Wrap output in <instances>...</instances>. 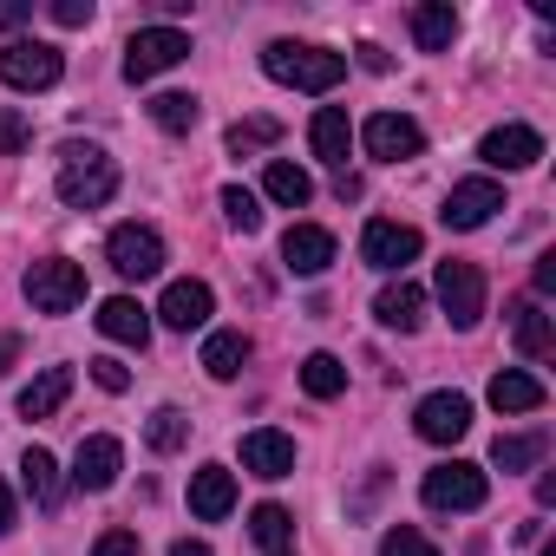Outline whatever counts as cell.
<instances>
[{"label": "cell", "instance_id": "obj_1", "mask_svg": "<svg viewBox=\"0 0 556 556\" xmlns=\"http://www.w3.org/2000/svg\"><path fill=\"white\" fill-rule=\"evenodd\" d=\"M262 73L275 86H295V92H334L348 79V60L328 53V47H302V40H275L262 53Z\"/></svg>", "mask_w": 556, "mask_h": 556}, {"label": "cell", "instance_id": "obj_2", "mask_svg": "<svg viewBox=\"0 0 556 556\" xmlns=\"http://www.w3.org/2000/svg\"><path fill=\"white\" fill-rule=\"evenodd\" d=\"M112 190H118V164L99 144L66 138L60 144V203L66 210H99V203H112Z\"/></svg>", "mask_w": 556, "mask_h": 556}, {"label": "cell", "instance_id": "obj_3", "mask_svg": "<svg viewBox=\"0 0 556 556\" xmlns=\"http://www.w3.org/2000/svg\"><path fill=\"white\" fill-rule=\"evenodd\" d=\"M27 302H34L40 315H73V308L86 302V268L66 262V255L34 262V268H27Z\"/></svg>", "mask_w": 556, "mask_h": 556}, {"label": "cell", "instance_id": "obj_4", "mask_svg": "<svg viewBox=\"0 0 556 556\" xmlns=\"http://www.w3.org/2000/svg\"><path fill=\"white\" fill-rule=\"evenodd\" d=\"M60 73H66V60L47 40H8L0 47V86H14V92H47V86H60Z\"/></svg>", "mask_w": 556, "mask_h": 556}, {"label": "cell", "instance_id": "obj_5", "mask_svg": "<svg viewBox=\"0 0 556 556\" xmlns=\"http://www.w3.org/2000/svg\"><path fill=\"white\" fill-rule=\"evenodd\" d=\"M184 60H190V34H177V27H138L131 47H125V79L144 86V79H157V73H170Z\"/></svg>", "mask_w": 556, "mask_h": 556}, {"label": "cell", "instance_id": "obj_6", "mask_svg": "<svg viewBox=\"0 0 556 556\" xmlns=\"http://www.w3.org/2000/svg\"><path fill=\"white\" fill-rule=\"evenodd\" d=\"M426 504L432 510H478L484 497H491V478H484V465H465V458H445V465H432L426 471Z\"/></svg>", "mask_w": 556, "mask_h": 556}, {"label": "cell", "instance_id": "obj_7", "mask_svg": "<svg viewBox=\"0 0 556 556\" xmlns=\"http://www.w3.org/2000/svg\"><path fill=\"white\" fill-rule=\"evenodd\" d=\"M105 262L125 275V282H151V275L164 268V236L151 223H118L105 236Z\"/></svg>", "mask_w": 556, "mask_h": 556}, {"label": "cell", "instance_id": "obj_8", "mask_svg": "<svg viewBox=\"0 0 556 556\" xmlns=\"http://www.w3.org/2000/svg\"><path fill=\"white\" fill-rule=\"evenodd\" d=\"M439 308L452 315V328H478L484 321V275H478V262H439Z\"/></svg>", "mask_w": 556, "mask_h": 556}, {"label": "cell", "instance_id": "obj_9", "mask_svg": "<svg viewBox=\"0 0 556 556\" xmlns=\"http://www.w3.org/2000/svg\"><path fill=\"white\" fill-rule=\"evenodd\" d=\"M497 210H504V190H497V177H465V184H452V197H445L439 223H445V229H484Z\"/></svg>", "mask_w": 556, "mask_h": 556}, {"label": "cell", "instance_id": "obj_10", "mask_svg": "<svg viewBox=\"0 0 556 556\" xmlns=\"http://www.w3.org/2000/svg\"><path fill=\"white\" fill-rule=\"evenodd\" d=\"M419 229L413 223H387V216H374L367 229H361V255L374 262V268H387V275H400L406 262H419Z\"/></svg>", "mask_w": 556, "mask_h": 556}, {"label": "cell", "instance_id": "obj_11", "mask_svg": "<svg viewBox=\"0 0 556 556\" xmlns=\"http://www.w3.org/2000/svg\"><path fill=\"white\" fill-rule=\"evenodd\" d=\"M361 144H367L374 157L400 164V157H419V151H426V131H419L406 112H374V118L361 125Z\"/></svg>", "mask_w": 556, "mask_h": 556}, {"label": "cell", "instance_id": "obj_12", "mask_svg": "<svg viewBox=\"0 0 556 556\" xmlns=\"http://www.w3.org/2000/svg\"><path fill=\"white\" fill-rule=\"evenodd\" d=\"M413 426H419V439H432V445H458V439L471 432V400H465V393H426L419 413H413Z\"/></svg>", "mask_w": 556, "mask_h": 556}, {"label": "cell", "instance_id": "obj_13", "mask_svg": "<svg viewBox=\"0 0 556 556\" xmlns=\"http://www.w3.org/2000/svg\"><path fill=\"white\" fill-rule=\"evenodd\" d=\"M118 471H125V445H118L112 432L79 439V452H73V484H79V491H112Z\"/></svg>", "mask_w": 556, "mask_h": 556}, {"label": "cell", "instance_id": "obj_14", "mask_svg": "<svg viewBox=\"0 0 556 556\" xmlns=\"http://www.w3.org/2000/svg\"><path fill=\"white\" fill-rule=\"evenodd\" d=\"M478 157H484L491 170H530V164L543 157V131H530V125H497V131H484Z\"/></svg>", "mask_w": 556, "mask_h": 556}, {"label": "cell", "instance_id": "obj_15", "mask_svg": "<svg viewBox=\"0 0 556 556\" xmlns=\"http://www.w3.org/2000/svg\"><path fill=\"white\" fill-rule=\"evenodd\" d=\"M210 315H216L210 282H170V289H164V302H157V321H164V328H177V334L203 328Z\"/></svg>", "mask_w": 556, "mask_h": 556}, {"label": "cell", "instance_id": "obj_16", "mask_svg": "<svg viewBox=\"0 0 556 556\" xmlns=\"http://www.w3.org/2000/svg\"><path fill=\"white\" fill-rule=\"evenodd\" d=\"M242 471H255V478H268V484L289 478V471H295V439H289V432H268V426L249 432V439H242Z\"/></svg>", "mask_w": 556, "mask_h": 556}, {"label": "cell", "instance_id": "obj_17", "mask_svg": "<svg viewBox=\"0 0 556 556\" xmlns=\"http://www.w3.org/2000/svg\"><path fill=\"white\" fill-rule=\"evenodd\" d=\"M282 262H289L295 275H321V268L334 262V236H328L321 223H295V229L282 236Z\"/></svg>", "mask_w": 556, "mask_h": 556}, {"label": "cell", "instance_id": "obj_18", "mask_svg": "<svg viewBox=\"0 0 556 556\" xmlns=\"http://www.w3.org/2000/svg\"><path fill=\"white\" fill-rule=\"evenodd\" d=\"M374 321H380V328L413 334V328L426 321V289H413V282H387V289L374 295Z\"/></svg>", "mask_w": 556, "mask_h": 556}, {"label": "cell", "instance_id": "obj_19", "mask_svg": "<svg viewBox=\"0 0 556 556\" xmlns=\"http://www.w3.org/2000/svg\"><path fill=\"white\" fill-rule=\"evenodd\" d=\"M99 334L118 341V348H144L151 341V315L131 295H112V302H99Z\"/></svg>", "mask_w": 556, "mask_h": 556}, {"label": "cell", "instance_id": "obj_20", "mask_svg": "<svg viewBox=\"0 0 556 556\" xmlns=\"http://www.w3.org/2000/svg\"><path fill=\"white\" fill-rule=\"evenodd\" d=\"M190 510H197L203 523H223V517L236 510V478H229L223 465H203V471L190 478Z\"/></svg>", "mask_w": 556, "mask_h": 556}, {"label": "cell", "instance_id": "obj_21", "mask_svg": "<svg viewBox=\"0 0 556 556\" xmlns=\"http://www.w3.org/2000/svg\"><path fill=\"white\" fill-rule=\"evenodd\" d=\"M308 144H315V157L348 164V151H354V125H348V112H341V105H321L315 125H308Z\"/></svg>", "mask_w": 556, "mask_h": 556}, {"label": "cell", "instance_id": "obj_22", "mask_svg": "<svg viewBox=\"0 0 556 556\" xmlns=\"http://www.w3.org/2000/svg\"><path fill=\"white\" fill-rule=\"evenodd\" d=\"M413 40H419V53H445V47L458 40L452 0H426V8H413Z\"/></svg>", "mask_w": 556, "mask_h": 556}, {"label": "cell", "instance_id": "obj_23", "mask_svg": "<svg viewBox=\"0 0 556 556\" xmlns=\"http://www.w3.org/2000/svg\"><path fill=\"white\" fill-rule=\"evenodd\" d=\"M242 361H249V334H242V328H216V334L203 341V374H210V380H236Z\"/></svg>", "mask_w": 556, "mask_h": 556}, {"label": "cell", "instance_id": "obj_24", "mask_svg": "<svg viewBox=\"0 0 556 556\" xmlns=\"http://www.w3.org/2000/svg\"><path fill=\"white\" fill-rule=\"evenodd\" d=\"M66 393H73V367H47L34 387H21V413L27 419H53L66 406Z\"/></svg>", "mask_w": 556, "mask_h": 556}, {"label": "cell", "instance_id": "obj_25", "mask_svg": "<svg viewBox=\"0 0 556 556\" xmlns=\"http://www.w3.org/2000/svg\"><path fill=\"white\" fill-rule=\"evenodd\" d=\"M510 315H517V321H510V328H517V348H523L530 361H549V354H556V328H549L543 302H517Z\"/></svg>", "mask_w": 556, "mask_h": 556}, {"label": "cell", "instance_id": "obj_26", "mask_svg": "<svg viewBox=\"0 0 556 556\" xmlns=\"http://www.w3.org/2000/svg\"><path fill=\"white\" fill-rule=\"evenodd\" d=\"M491 406H497V413H536V406H543V380L504 367V374L491 380Z\"/></svg>", "mask_w": 556, "mask_h": 556}, {"label": "cell", "instance_id": "obj_27", "mask_svg": "<svg viewBox=\"0 0 556 556\" xmlns=\"http://www.w3.org/2000/svg\"><path fill=\"white\" fill-rule=\"evenodd\" d=\"M21 484L34 491V504H40V510H53V504H60V491H66V484H60V458H53V452H40V445H27V458H21Z\"/></svg>", "mask_w": 556, "mask_h": 556}, {"label": "cell", "instance_id": "obj_28", "mask_svg": "<svg viewBox=\"0 0 556 556\" xmlns=\"http://www.w3.org/2000/svg\"><path fill=\"white\" fill-rule=\"evenodd\" d=\"M262 190L282 203V210H302L308 197H315V184H308V170H295L289 157H268V170H262Z\"/></svg>", "mask_w": 556, "mask_h": 556}, {"label": "cell", "instance_id": "obj_29", "mask_svg": "<svg viewBox=\"0 0 556 556\" xmlns=\"http://www.w3.org/2000/svg\"><path fill=\"white\" fill-rule=\"evenodd\" d=\"M249 536H255L268 556H282V549L295 543V517H289L282 504H255V510H249Z\"/></svg>", "mask_w": 556, "mask_h": 556}, {"label": "cell", "instance_id": "obj_30", "mask_svg": "<svg viewBox=\"0 0 556 556\" xmlns=\"http://www.w3.org/2000/svg\"><path fill=\"white\" fill-rule=\"evenodd\" d=\"M197 118H203V105H197L190 92H157V99H151V125H157V131H170V138L197 131Z\"/></svg>", "mask_w": 556, "mask_h": 556}, {"label": "cell", "instance_id": "obj_31", "mask_svg": "<svg viewBox=\"0 0 556 556\" xmlns=\"http://www.w3.org/2000/svg\"><path fill=\"white\" fill-rule=\"evenodd\" d=\"M543 452H549V439H543V432H517V439H504V432H497L491 465H497V471H530V465H543Z\"/></svg>", "mask_w": 556, "mask_h": 556}, {"label": "cell", "instance_id": "obj_32", "mask_svg": "<svg viewBox=\"0 0 556 556\" xmlns=\"http://www.w3.org/2000/svg\"><path fill=\"white\" fill-rule=\"evenodd\" d=\"M302 387H308V400H334V393L348 387V367H341L334 354H308V361H302Z\"/></svg>", "mask_w": 556, "mask_h": 556}, {"label": "cell", "instance_id": "obj_33", "mask_svg": "<svg viewBox=\"0 0 556 556\" xmlns=\"http://www.w3.org/2000/svg\"><path fill=\"white\" fill-rule=\"evenodd\" d=\"M144 439H151V452H177V445L190 439V419H184L177 406H157L151 426H144Z\"/></svg>", "mask_w": 556, "mask_h": 556}, {"label": "cell", "instance_id": "obj_34", "mask_svg": "<svg viewBox=\"0 0 556 556\" xmlns=\"http://www.w3.org/2000/svg\"><path fill=\"white\" fill-rule=\"evenodd\" d=\"M223 216H229V229H242V236H255V229H262V203H255V190H242V184H229V190H223Z\"/></svg>", "mask_w": 556, "mask_h": 556}, {"label": "cell", "instance_id": "obj_35", "mask_svg": "<svg viewBox=\"0 0 556 556\" xmlns=\"http://www.w3.org/2000/svg\"><path fill=\"white\" fill-rule=\"evenodd\" d=\"M275 138H282V125L275 118H242V125H229V151L242 157V151H268Z\"/></svg>", "mask_w": 556, "mask_h": 556}, {"label": "cell", "instance_id": "obj_36", "mask_svg": "<svg viewBox=\"0 0 556 556\" xmlns=\"http://www.w3.org/2000/svg\"><path fill=\"white\" fill-rule=\"evenodd\" d=\"M380 556H439V549H432L413 523H393V530L380 536Z\"/></svg>", "mask_w": 556, "mask_h": 556}, {"label": "cell", "instance_id": "obj_37", "mask_svg": "<svg viewBox=\"0 0 556 556\" xmlns=\"http://www.w3.org/2000/svg\"><path fill=\"white\" fill-rule=\"evenodd\" d=\"M34 144V125L21 118V112H0V157H14V151H27Z\"/></svg>", "mask_w": 556, "mask_h": 556}, {"label": "cell", "instance_id": "obj_38", "mask_svg": "<svg viewBox=\"0 0 556 556\" xmlns=\"http://www.w3.org/2000/svg\"><path fill=\"white\" fill-rule=\"evenodd\" d=\"M92 380H99L105 393H125V387H131V367H125V361H92Z\"/></svg>", "mask_w": 556, "mask_h": 556}, {"label": "cell", "instance_id": "obj_39", "mask_svg": "<svg viewBox=\"0 0 556 556\" xmlns=\"http://www.w3.org/2000/svg\"><path fill=\"white\" fill-rule=\"evenodd\" d=\"M92 556H138V536H131V530H105V536L92 543Z\"/></svg>", "mask_w": 556, "mask_h": 556}, {"label": "cell", "instance_id": "obj_40", "mask_svg": "<svg viewBox=\"0 0 556 556\" xmlns=\"http://www.w3.org/2000/svg\"><path fill=\"white\" fill-rule=\"evenodd\" d=\"M53 21L60 27H86L92 21V0H53Z\"/></svg>", "mask_w": 556, "mask_h": 556}, {"label": "cell", "instance_id": "obj_41", "mask_svg": "<svg viewBox=\"0 0 556 556\" xmlns=\"http://www.w3.org/2000/svg\"><path fill=\"white\" fill-rule=\"evenodd\" d=\"M21 21H34V0H0V34H14Z\"/></svg>", "mask_w": 556, "mask_h": 556}, {"label": "cell", "instance_id": "obj_42", "mask_svg": "<svg viewBox=\"0 0 556 556\" xmlns=\"http://www.w3.org/2000/svg\"><path fill=\"white\" fill-rule=\"evenodd\" d=\"M530 282H536V295H556V255H536V268H530Z\"/></svg>", "mask_w": 556, "mask_h": 556}, {"label": "cell", "instance_id": "obj_43", "mask_svg": "<svg viewBox=\"0 0 556 556\" xmlns=\"http://www.w3.org/2000/svg\"><path fill=\"white\" fill-rule=\"evenodd\" d=\"M14 530V491H8V478H0V536Z\"/></svg>", "mask_w": 556, "mask_h": 556}, {"label": "cell", "instance_id": "obj_44", "mask_svg": "<svg viewBox=\"0 0 556 556\" xmlns=\"http://www.w3.org/2000/svg\"><path fill=\"white\" fill-rule=\"evenodd\" d=\"M21 361V334H0V374H8Z\"/></svg>", "mask_w": 556, "mask_h": 556}, {"label": "cell", "instance_id": "obj_45", "mask_svg": "<svg viewBox=\"0 0 556 556\" xmlns=\"http://www.w3.org/2000/svg\"><path fill=\"white\" fill-rule=\"evenodd\" d=\"M361 66H367V73H387V66H393V60H387V53H380V47H361Z\"/></svg>", "mask_w": 556, "mask_h": 556}, {"label": "cell", "instance_id": "obj_46", "mask_svg": "<svg viewBox=\"0 0 556 556\" xmlns=\"http://www.w3.org/2000/svg\"><path fill=\"white\" fill-rule=\"evenodd\" d=\"M170 556H216V549H210V543H190V536H184V543H170Z\"/></svg>", "mask_w": 556, "mask_h": 556}, {"label": "cell", "instance_id": "obj_47", "mask_svg": "<svg viewBox=\"0 0 556 556\" xmlns=\"http://www.w3.org/2000/svg\"><path fill=\"white\" fill-rule=\"evenodd\" d=\"M543 556H556V549H543Z\"/></svg>", "mask_w": 556, "mask_h": 556}, {"label": "cell", "instance_id": "obj_48", "mask_svg": "<svg viewBox=\"0 0 556 556\" xmlns=\"http://www.w3.org/2000/svg\"><path fill=\"white\" fill-rule=\"evenodd\" d=\"M282 556H295V549H282Z\"/></svg>", "mask_w": 556, "mask_h": 556}]
</instances>
